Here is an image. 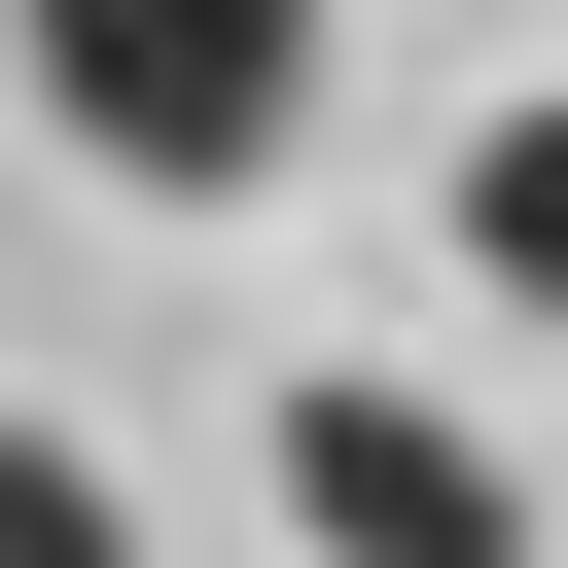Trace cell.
<instances>
[{"label":"cell","instance_id":"6da1fadb","mask_svg":"<svg viewBox=\"0 0 568 568\" xmlns=\"http://www.w3.org/2000/svg\"><path fill=\"white\" fill-rule=\"evenodd\" d=\"M36 106H71V178L248 213V178L320 142V0H36Z\"/></svg>","mask_w":568,"mask_h":568},{"label":"cell","instance_id":"7a4b0ae2","mask_svg":"<svg viewBox=\"0 0 568 568\" xmlns=\"http://www.w3.org/2000/svg\"><path fill=\"white\" fill-rule=\"evenodd\" d=\"M284 532H320V568H532V497H497L426 390H284Z\"/></svg>","mask_w":568,"mask_h":568},{"label":"cell","instance_id":"3957f363","mask_svg":"<svg viewBox=\"0 0 568 568\" xmlns=\"http://www.w3.org/2000/svg\"><path fill=\"white\" fill-rule=\"evenodd\" d=\"M462 284H497V320H568V106H497V142H462Z\"/></svg>","mask_w":568,"mask_h":568},{"label":"cell","instance_id":"277c9868","mask_svg":"<svg viewBox=\"0 0 568 568\" xmlns=\"http://www.w3.org/2000/svg\"><path fill=\"white\" fill-rule=\"evenodd\" d=\"M0 568H142V497H106L71 426H0Z\"/></svg>","mask_w":568,"mask_h":568}]
</instances>
